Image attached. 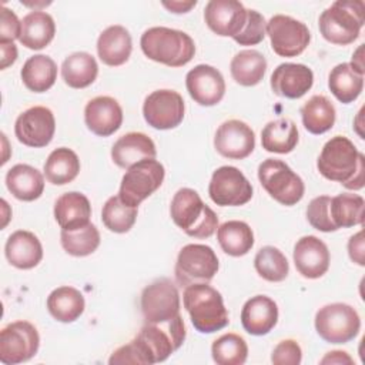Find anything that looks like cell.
<instances>
[{
    "instance_id": "50",
    "label": "cell",
    "mask_w": 365,
    "mask_h": 365,
    "mask_svg": "<svg viewBox=\"0 0 365 365\" xmlns=\"http://www.w3.org/2000/svg\"><path fill=\"white\" fill-rule=\"evenodd\" d=\"M319 364H322V365H327V364L328 365H334V364H336V365H344V364L352 365L354 359L344 351H331L319 361Z\"/></svg>"
},
{
    "instance_id": "3",
    "label": "cell",
    "mask_w": 365,
    "mask_h": 365,
    "mask_svg": "<svg viewBox=\"0 0 365 365\" xmlns=\"http://www.w3.org/2000/svg\"><path fill=\"white\" fill-rule=\"evenodd\" d=\"M182 304L190 314L191 324L201 334H212L225 328L230 322L222 295L208 282L185 287Z\"/></svg>"
},
{
    "instance_id": "34",
    "label": "cell",
    "mask_w": 365,
    "mask_h": 365,
    "mask_svg": "<svg viewBox=\"0 0 365 365\" xmlns=\"http://www.w3.org/2000/svg\"><path fill=\"white\" fill-rule=\"evenodd\" d=\"M230 70L235 83L244 87H252L264 78L267 71V60L257 50H241L232 57Z\"/></svg>"
},
{
    "instance_id": "12",
    "label": "cell",
    "mask_w": 365,
    "mask_h": 365,
    "mask_svg": "<svg viewBox=\"0 0 365 365\" xmlns=\"http://www.w3.org/2000/svg\"><path fill=\"white\" fill-rule=\"evenodd\" d=\"M40 346V336L36 327L27 321H16L0 332V361L6 365H16L31 359Z\"/></svg>"
},
{
    "instance_id": "37",
    "label": "cell",
    "mask_w": 365,
    "mask_h": 365,
    "mask_svg": "<svg viewBox=\"0 0 365 365\" xmlns=\"http://www.w3.org/2000/svg\"><path fill=\"white\" fill-rule=\"evenodd\" d=\"M78 173L80 160L77 154L67 147L53 150L44 163L46 178L54 185H64L71 182L78 175Z\"/></svg>"
},
{
    "instance_id": "40",
    "label": "cell",
    "mask_w": 365,
    "mask_h": 365,
    "mask_svg": "<svg viewBox=\"0 0 365 365\" xmlns=\"http://www.w3.org/2000/svg\"><path fill=\"white\" fill-rule=\"evenodd\" d=\"M60 241L64 251L73 257H86L93 254L100 245V232L94 224L66 231L61 230Z\"/></svg>"
},
{
    "instance_id": "9",
    "label": "cell",
    "mask_w": 365,
    "mask_h": 365,
    "mask_svg": "<svg viewBox=\"0 0 365 365\" xmlns=\"http://www.w3.org/2000/svg\"><path fill=\"white\" fill-rule=\"evenodd\" d=\"M164 165L154 160H144L130 167L121 178L118 197L130 207H138L157 191L164 181Z\"/></svg>"
},
{
    "instance_id": "48",
    "label": "cell",
    "mask_w": 365,
    "mask_h": 365,
    "mask_svg": "<svg viewBox=\"0 0 365 365\" xmlns=\"http://www.w3.org/2000/svg\"><path fill=\"white\" fill-rule=\"evenodd\" d=\"M348 254L349 258L356 262L358 265L364 267V231H358L355 235H352L348 241Z\"/></svg>"
},
{
    "instance_id": "31",
    "label": "cell",
    "mask_w": 365,
    "mask_h": 365,
    "mask_svg": "<svg viewBox=\"0 0 365 365\" xmlns=\"http://www.w3.org/2000/svg\"><path fill=\"white\" fill-rule=\"evenodd\" d=\"M21 80L30 91L44 93L50 90L57 80V64L48 56H31L23 64Z\"/></svg>"
},
{
    "instance_id": "8",
    "label": "cell",
    "mask_w": 365,
    "mask_h": 365,
    "mask_svg": "<svg viewBox=\"0 0 365 365\" xmlns=\"http://www.w3.org/2000/svg\"><path fill=\"white\" fill-rule=\"evenodd\" d=\"M315 329L329 344H346L358 335L361 318L354 307L344 302H334L317 311Z\"/></svg>"
},
{
    "instance_id": "46",
    "label": "cell",
    "mask_w": 365,
    "mask_h": 365,
    "mask_svg": "<svg viewBox=\"0 0 365 365\" xmlns=\"http://www.w3.org/2000/svg\"><path fill=\"white\" fill-rule=\"evenodd\" d=\"M302 359V351L297 341L284 339L278 342L271 355L274 365H298Z\"/></svg>"
},
{
    "instance_id": "17",
    "label": "cell",
    "mask_w": 365,
    "mask_h": 365,
    "mask_svg": "<svg viewBox=\"0 0 365 365\" xmlns=\"http://www.w3.org/2000/svg\"><path fill=\"white\" fill-rule=\"evenodd\" d=\"M214 147L225 158L242 160L254 151L255 134L247 123L228 120L217 128Z\"/></svg>"
},
{
    "instance_id": "20",
    "label": "cell",
    "mask_w": 365,
    "mask_h": 365,
    "mask_svg": "<svg viewBox=\"0 0 365 365\" xmlns=\"http://www.w3.org/2000/svg\"><path fill=\"white\" fill-rule=\"evenodd\" d=\"M292 257L297 271L308 279L321 278L329 268L328 247L315 235L301 237L295 242Z\"/></svg>"
},
{
    "instance_id": "39",
    "label": "cell",
    "mask_w": 365,
    "mask_h": 365,
    "mask_svg": "<svg viewBox=\"0 0 365 365\" xmlns=\"http://www.w3.org/2000/svg\"><path fill=\"white\" fill-rule=\"evenodd\" d=\"M365 201L358 194L342 192L331 198V218L336 228H349L364 222Z\"/></svg>"
},
{
    "instance_id": "10",
    "label": "cell",
    "mask_w": 365,
    "mask_h": 365,
    "mask_svg": "<svg viewBox=\"0 0 365 365\" xmlns=\"http://www.w3.org/2000/svg\"><path fill=\"white\" fill-rule=\"evenodd\" d=\"M220 268L217 254L204 244H187L181 248L175 262V279L180 287L210 282Z\"/></svg>"
},
{
    "instance_id": "30",
    "label": "cell",
    "mask_w": 365,
    "mask_h": 365,
    "mask_svg": "<svg viewBox=\"0 0 365 365\" xmlns=\"http://www.w3.org/2000/svg\"><path fill=\"white\" fill-rule=\"evenodd\" d=\"M86 302L83 294L68 285L58 287L47 297V309L50 315L60 322H74L84 312Z\"/></svg>"
},
{
    "instance_id": "1",
    "label": "cell",
    "mask_w": 365,
    "mask_h": 365,
    "mask_svg": "<svg viewBox=\"0 0 365 365\" xmlns=\"http://www.w3.org/2000/svg\"><path fill=\"white\" fill-rule=\"evenodd\" d=\"M317 167L322 177L341 182L348 190L364 187L365 157L344 135H335L324 144Z\"/></svg>"
},
{
    "instance_id": "51",
    "label": "cell",
    "mask_w": 365,
    "mask_h": 365,
    "mask_svg": "<svg viewBox=\"0 0 365 365\" xmlns=\"http://www.w3.org/2000/svg\"><path fill=\"white\" fill-rule=\"evenodd\" d=\"M197 1L191 0V1H163V6L167 7L171 13L175 14H181V13H188L192 7H195Z\"/></svg>"
},
{
    "instance_id": "44",
    "label": "cell",
    "mask_w": 365,
    "mask_h": 365,
    "mask_svg": "<svg viewBox=\"0 0 365 365\" xmlns=\"http://www.w3.org/2000/svg\"><path fill=\"white\" fill-rule=\"evenodd\" d=\"M329 205H331V197H328V195L315 197L308 204L307 218H308V222L315 230L322 231V232H331V231L338 230L331 218Z\"/></svg>"
},
{
    "instance_id": "42",
    "label": "cell",
    "mask_w": 365,
    "mask_h": 365,
    "mask_svg": "<svg viewBox=\"0 0 365 365\" xmlns=\"http://www.w3.org/2000/svg\"><path fill=\"white\" fill-rule=\"evenodd\" d=\"M211 355L218 365H242L248 356V345L238 334H224L212 342Z\"/></svg>"
},
{
    "instance_id": "21",
    "label": "cell",
    "mask_w": 365,
    "mask_h": 365,
    "mask_svg": "<svg viewBox=\"0 0 365 365\" xmlns=\"http://www.w3.org/2000/svg\"><path fill=\"white\" fill-rule=\"evenodd\" d=\"M84 121L87 128L96 135L108 137L121 127V106L115 98L108 96L94 97L86 104Z\"/></svg>"
},
{
    "instance_id": "19",
    "label": "cell",
    "mask_w": 365,
    "mask_h": 365,
    "mask_svg": "<svg viewBox=\"0 0 365 365\" xmlns=\"http://www.w3.org/2000/svg\"><path fill=\"white\" fill-rule=\"evenodd\" d=\"M204 20L217 36L234 37L245 26L247 9L237 0H211L204 9Z\"/></svg>"
},
{
    "instance_id": "36",
    "label": "cell",
    "mask_w": 365,
    "mask_h": 365,
    "mask_svg": "<svg viewBox=\"0 0 365 365\" xmlns=\"http://www.w3.org/2000/svg\"><path fill=\"white\" fill-rule=\"evenodd\" d=\"M331 93L344 104L355 101L364 88V76L351 67L349 63L335 66L328 76Z\"/></svg>"
},
{
    "instance_id": "28",
    "label": "cell",
    "mask_w": 365,
    "mask_h": 365,
    "mask_svg": "<svg viewBox=\"0 0 365 365\" xmlns=\"http://www.w3.org/2000/svg\"><path fill=\"white\" fill-rule=\"evenodd\" d=\"M6 187L17 200L34 201L44 191V177L29 164H16L6 174Z\"/></svg>"
},
{
    "instance_id": "15",
    "label": "cell",
    "mask_w": 365,
    "mask_h": 365,
    "mask_svg": "<svg viewBox=\"0 0 365 365\" xmlns=\"http://www.w3.org/2000/svg\"><path fill=\"white\" fill-rule=\"evenodd\" d=\"M184 110L181 94L168 88L153 91L143 104L144 120L157 130H170L180 125L184 118Z\"/></svg>"
},
{
    "instance_id": "2",
    "label": "cell",
    "mask_w": 365,
    "mask_h": 365,
    "mask_svg": "<svg viewBox=\"0 0 365 365\" xmlns=\"http://www.w3.org/2000/svg\"><path fill=\"white\" fill-rule=\"evenodd\" d=\"M185 339L182 317L168 324H144L128 344L137 365H151L165 361Z\"/></svg>"
},
{
    "instance_id": "16",
    "label": "cell",
    "mask_w": 365,
    "mask_h": 365,
    "mask_svg": "<svg viewBox=\"0 0 365 365\" xmlns=\"http://www.w3.org/2000/svg\"><path fill=\"white\" fill-rule=\"evenodd\" d=\"M54 131V114L50 108L43 106L27 108L14 123V134L17 140L27 147H46L53 140Z\"/></svg>"
},
{
    "instance_id": "47",
    "label": "cell",
    "mask_w": 365,
    "mask_h": 365,
    "mask_svg": "<svg viewBox=\"0 0 365 365\" xmlns=\"http://www.w3.org/2000/svg\"><path fill=\"white\" fill-rule=\"evenodd\" d=\"M20 31H21V21L19 20L14 11L3 6L1 23H0V41H14L16 38L20 37Z\"/></svg>"
},
{
    "instance_id": "11",
    "label": "cell",
    "mask_w": 365,
    "mask_h": 365,
    "mask_svg": "<svg viewBox=\"0 0 365 365\" xmlns=\"http://www.w3.org/2000/svg\"><path fill=\"white\" fill-rule=\"evenodd\" d=\"M141 312L145 324H168L180 317V294L168 278H160L141 292Z\"/></svg>"
},
{
    "instance_id": "14",
    "label": "cell",
    "mask_w": 365,
    "mask_h": 365,
    "mask_svg": "<svg viewBox=\"0 0 365 365\" xmlns=\"http://www.w3.org/2000/svg\"><path fill=\"white\" fill-rule=\"evenodd\" d=\"M208 194L220 207H238L252 198V185L237 167L222 165L212 173Z\"/></svg>"
},
{
    "instance_id": "33",
    "label": "cell",
    "mask_w": 365,
    "mask_h": 365,
    "mask_svg": "<svg viewBox=\"0 0 365 365\" xmlns=\"http://www.w3.org/2000/svg\"><path fill=\"white\" fill-rule=\"evenodd\" d=\"M262 148L268 153L288 154L298 144L297 124L289 118L269 121L261 131Z\"/></svg>"
},
{
    "instance_id": "18",
    "label": "cell",
    "mask_w": 365,
    "mask_h": 365,
    "mask_svg": "<svg viewBox=\"0 0 365 365\" xmlns=\"http://www.w3.org/2000/svg\"><path fill=\"white\" fill-rule=\"evenodd\" d=\"M187 91L200 106L211 107L218 104L225 94L222 74L212 66L198 64L185 76Z\"/></svg>"
},
{
    "instance_id": "6",
    "label": "cell",
    "mask_w": 365,
    "mask_h": 365,
    "mask_svg": "<svg viewBox=\"0 0 365 365\" xmlns=\"http://www.w3.org/2000/svg\"><path fill=\"white\" fill-rule=\"evenodd\" d=\"M361 0H336L325 9L318 20L322 37L338 46L354 43L361 33L365 17Z\"/></svg>"
},
{
    "instance_id": "4",
    "label": "cell",
    "mask_w": 365,
    "mask_h": 365,
    "mask_svg": "<svg viewBox=\"0 0 365 365\" xmlns=\"http://www.w3.org/2000/svg\"><path fill=\"white\" fill-rule=\"evenodd\" d=\"M143 53L153 61L168 67H182L195 54L194 40L184 31L168 27H151L141 34Z\"/></svg>"
},
{
    "instance_id": "52",
    "label": "cell",
    "mask_w": 365,
    "mask_h": 365,
    "mask_svg": "<svg viewBox=\"0 0 365 365\" xmlns=\"http://www.w3.org/2000/svg\"><path fill=\"white\" fill-rule=\"evenodd\" d=\"M351 67L354 68V70H356L359 74H362L364 76V44H361L356 50H355V53L352 54V60H351Z\"/></svg>"
},
{
    "instance_id": "43",
    "label": "cell",
    "mask_w": 365,
    "mask_h": 365,
    "mask_svg": "<svg viewBox=\"0 0 365 365\" xmlns=\"http://www.w3.org/2000/svg\"><path fill=\"white\" fill-rule=\"evenodd\" d=\"M254 267L258 275L269 282H281L289 272V265L285 255L272 245H265L257 252Z\"/></svg>"
},
{
    "instance_id": "29",
    "label": "cell",
    "mask_w": 365,
    "mask_h": 365,
    "mask_svg": "<svg viewBox=\"0 0 365 365\" xmlns=\"http://www.w3.org/2000/svg\"><path fill=\"white\" fill-rule=\"evenodd\" d=\"M56 34L53 17L41 10H34L26 14L21 20L20 43L30 50H41L51 43Z\"/></svg>"
},
{
    "instance_id": "13",
    "label": "cell",
    "mask_w": 365,
    "mask_h": 365,
    "mask_svg": "<svg viewBox=\"0 0 365 365\" xmlns=\"http://www.w3.org/2000/svg\"><path fill=\"white\" fill-rule=\"evenodd\" d=\"M267 34L274 53L281 57L299 56L311 41L308 27L289 16L275 14L267 23Z\"/></svg>"
},
{
    "instance_id": "41",
    "label": "cell",
    "mask_w": 365,
    "mask_h": 365,
    "mask_svg": "<svg viewBox=\"0 0 365 365\" xmlns=\"http://www.w3.org/2000/svg\"><path fill=\"white\" fill-rule=\"evenodd\" d=\"M137 207H130L121 201L118 195L110 197L101 210V221L107 230L124 234L131 230L137 218Z\"/></svg>"
},
{
    "instance_id": "5",
    "label": "cell",
    "mask_w": 365,
    "mask_h": 365,
    "mask_svg": "<svg viewBox=\"0 0 365 365\" xmlns=\"http://www.w3.org/2000/svg\"><path fill=\"white\" fill-rule=\"evenodd\" d=\"M170 212L175 225L194 238H208L218 228L217 214L192 188H180L174 194Z\"/></svg>"
},
{
    "instance_id": "25",
    "label": "cell",
    "mask_w": 365,
    "mask_h": 365,
    "mask_svg": "<svg viewBox=\"0 0 365 365\" xmlns=\"http://www.w3.org/2000/svg\"><path fill=\"white\" fill-rule=\"evenodd\" d=\"M4 254L7 261L19 269H31L43 258L40 240L30 231H14L6 241Z\"/></svg>"
},
{
    "instance_id": "49",
    "label": "cell",
    "mask_w": 365,
    "mask_h": 365,
    "mask_svg": "<svg viewBox=\"0 0 365 365\" xmlns=\"http://www.w3.org/2000/svg\"><path fill=\"white\" fill-rule=\"evenodd\" d=\"M0 51H1V63L0 68L4 70L11 66L17 60V47L13 41H0Z\"/></svg>"
},
{
    "instance_id": "45",
    "label": "cell",
    "mask_w": 365,
    "mask_h": 365,
    "mask_svg": "<svg viewBox=\"0 0 365 365\" xmlns=\"http://www.w3.org/2000/svg\"><path fill=\"white\" fill-rule=\"evenodd\" d=\"M267 34V21L257 10L247 9V21L242 30L234 36V41L240 46H255L264 40Z\"/></svg>"
},
{
    "instance_id": "38",
    "label": "cell",
    "mask_w": 365,
    "mask_h": 365,
    "mask_svg": "<svg viewBox=\"0 0 365 365\" xmlns=\"http://www.w3.org/2000/svg\"><path fill=\"white\" fill-rule=\"evenodd\" d=\"M301 117L307 131L311 134H324L335 123V107L325 96L317 94L301 107Z\"/></svg>"
},
{
    "instance_id": "7",
    "label": "cell",
    "mask_w": 365,
    "mask_h": 365,
    "mask_svg": "<svg viewBox=\"0 0 365 365\" xmlns=\"http://www.w3.org/2000/svg\"><path fill=\"white\" fill-rule=\"evenodd\" d=\"M258 180L262 188L282 205H295L304 197L302 178L281 160H264L258 167Z\"/></svg>"
},
{
    "instance_id": "27",
    "label": "cell",
    "mask_w": 365,
    "mask_h": 365,
    "mask_svg": "<svg viewBox=\"0 0 365 365\" xmlns=\"http://www.w3.org/2000/svg\"><path fill=\"white\" fill-rule=\"evenodd\" d=\"M133 41L128 30L114 24L101 31L97 40V53L100 60L111 67L124 64L131 54Z\"/></svg>"
},
{
    "instance_id": "26",
    "label": "cell",
    "mask_w": 365,
    "mask_h": 365,
    "mask_svg": "<svg viewBox=\"0 0 365 365\" xmlns=\"http://www.w3.org/2000/svg\"><path fill=\"white\" fill-rule=\"evenodd\" d=\"M91 205L88 198L77 191L61 194L54 204V218L61 230L71 231L90 224Z\"/></svg>"
},
{
    "instance_id": "35",
    "label": "cell",
    "mask_w": 365,
    "mask_h": 365,
    "mask_svg": "<svg viewBox=\"0 0 365 365\" xmlns=\"http://www.w3.org/2000/svg\"><path fill=\"white\" fill-rule=\"evenodd\" d=\"M217 240L221 250L231 257H242L254 247V232L251 227L238 220L227 221L217 228Z\"/></svg>"
},
{
    "instance_id": "23",
    "label": "cell",
    "mask_w": 365,
    "mask_h": 365,
    "mask_svg": "<svg viewBox=\"0 0 365 365\" xmlns=\"http://www.w3.org/2000/svg\"><path fill=\"white\" fill-rule=\"evenodd\" d=\"M278 322V307L267 295L250 298L241 309L242 328L251 335H267Z\"/></svg>"
},
{
    "instance_id": "32",
    "label": "cell",
    "mask_w": 365,
    "mask_h": 365,
    "mask_svg": "<svg viewBox=\"0 0 365 365\" xmlns=\"http://www.w3.org/2000/svg\"><path fill=\"white\" fill-rule=\"evenodd\" d=\"M98 74L96 58L86 51H76L64 58L61 77L71 88H86L94 83Z\"/></svg>"
},
{
    "instance_id": "24",
    "label": "cell",
    "mask_w": 365,
    "mask_h": 365,
    "mask_svg": "<svg viewBox=\"0 0 365 365\" xmlns=\"http://www.w3.org/2000/svg\"><path fill=\"white\" fill-rule=\"evenodd\" d=\"M157 154L154 141L144 133H127L111 148V158L120 168H130L144 160H154Z\"/></svg>"
},
{
    "instance_id": "22",
    "label": "cell",
    "mask_w": 365,
    "mask_h": 365,
    "mask_svg": "<svg viewBox=\"0 0 365 365\" xmlns=\"http://www.w3.org/2000/svg\"><path fill=\"white\" fill-rule=\"evenodd\" d=\"M314 73L305 64L282 63L271 74L272 91L285 98H299L311 90Z\"/></svg>"
}]
</instances>
